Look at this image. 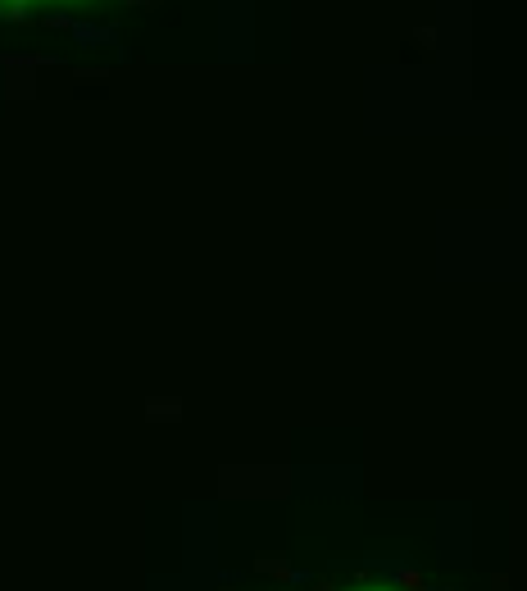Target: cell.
<instances>
[{"mask_svg":"<svg viewBox=\"0 0 527 591\" xmlns=\"http://www.w3.org/2000/svg\"><path fill=\"white\" fill-rule=\"evenodd\" d=\"M400 587H405V591H423V573H418V569H400Z\"/></svg>","mask_w":527,"mask_h":591,"instance_id":"obj_1","label":"cell"},{"mask_svg":"<svg viewBox=\"0 0 527 591\" xmlns=\"http://www.w3.org/2000/svg\"><path fill=\"white\" fill-rule=\"evenodd\" d=\"M423 591H427V587H423Z\"/></svg>","mask_w":527,"mask_h":591,"instance_id":"obj_2","label":"cell"}]
</instances>
